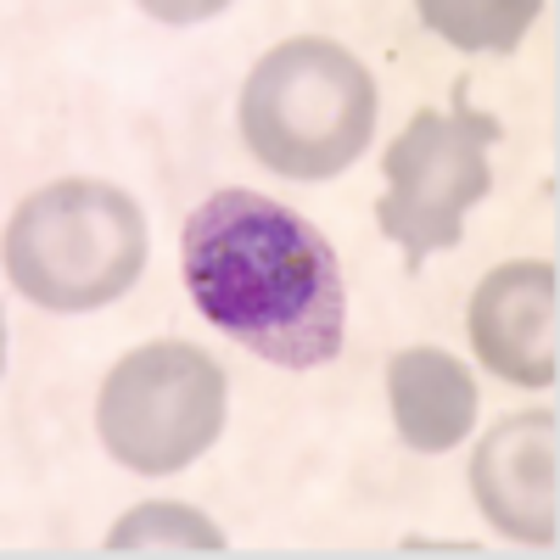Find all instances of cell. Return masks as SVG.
Returning <instances> with one entry per match:
<instances>
[{"instance_id": "cell-1", "label": "cell", "mask_w": 560, "mask_h": 560, "mask_svg": "<svg viewBox=\"0 0 560 560\" xmlns=\"http://www.w3.org/2000/svg\"><path fill=\"white\" fill-rule=\"evenodd\" d=\"M191 303L269 364L314 370L342 353V264L319 230L258 191H213L185 219Z\"/></svg>"}, {"instance_id": "cell-2", "label": "cell", "mask_w": 560, "mask_h": 560, "mask_svg": "<svg viewBox=\"0 0 560 560\" xmlns=\"http://www.w3.org/2000/svg\"><path fill=\"white\" fill-rule=\"evenodd\" d=\"M376 124V84L337 39H287L253 68L242 90V140L253 158L292 179L342 174Z\"/></svg>"}, {"instance_id": "cell-3", "label": "cell", "mask_w": 560, "mask_h": 560, "mask_svg": "<svg viewBox=\"0 0 560 560\" xmlns=\"http://www.w3.org/2000/svg\"><path fill=\"white\" fill-rule=\"evenodd\" d=\"M147 264V213L107 179H57L7 224V275L39 308H102Z\"/></svg>"}, {"instance_id": "cell-4", "label": "cell", "mask_w": 560, "mask_h": 560, "mask_svg": "<svg viewBox=\"0 0 560 560\" xmlns=\"http://www.w3.org/2000/svg\"><path fill=\"white\" fill-rule=\"evenodd\" d=\"M224 427V370L191 342H147L113 364L96 432L129 471L168 477L213 448Z\"/></svg>"}, {"instance_id": "cell-5", "label": "cell", "mask_w": 560, "mask_h": 560, "mask_svg": "<svg viewBox=\"0 0 560 560\" xmlns=\"http://www.w3.org/2000/svg\"><path fill=\"white\" fill-rule=\"evenodd\" d=\"M499 135L504 124L477 107H454V113L420 107L398 129V140L382 158L387 197L376 202V224H382V236L404 247L409 269H420L427 253L459 247L465 208H477L493 185L488 147Z\"/></svg>"}, {"instance_id": "cell-6", "label": "cell", "mask_w": 560, "mask_h": 560, "mask_svg": "<svg viewBox=\"0 0 560 560\" xmlns=\"http://www.w3.org/2000/svg\"><path fill=\"white\" fill-rule=\"evenodd\" d=\"M555 303H560L555 264H538V258L499 264L477 287L471 314H465L477 359L516 387H549L560 376Z\"/></svg>"}, {"instance_id": "cell-7", "label": "cell", "mask_w": 560, "mask_h": 560, "mask_svg": "<svg viewBox=\"0 0 560 560\" xmlns=\"http://www.w3.org/2000/svg\"><path fill=\"white\" fill-rule=\"evenodd\" d=\"M482 516L516 544H555V415L527 409L493 427L471 459Z\"/></svg>"}, {"instance_id": "cell-8", "label": "cell", "mask_w": 560, "mask_h": 560, "mask_svg": "<svg viewBox=\"0 0 560 560\" xmlns=\"http://www.w3.org/2000/svg\"><path fill=\"white\" fill-rule=\"evenodd\" d=\"M398 438L415 454H448L477 420V382L443 348H404L387 370Z\"/></svg>"}, {"instance_id": "cell-9", "label": "cell", "mask_w": 560, "mask_h": 560, "mask_svg": "<svg viewBox=\"0 0 560 560\" xmlns=\"http://www.w3.org/2000/svg\"><path fill=\"white\" fill-rule=\"evenodd\" d=\"M538 12V0H459V7L454 0H420L427 28H438L459 51H516Z\"/></svg>"}, {"instance_id": "cell-10", "label": "cell", "mask_w": 560, "mask_h": 560, "mask_svg": "<svg viewBox=\"0 0 560 560\" xmlns=\"http://www.w3.org/2000/svg\"><path fill=\"white\" fill-rule=\"evenodd\" d=\"M107 549L113 555H129V549H197V555H219L224 549V533L197 516L185 504H140L107 533Z\"/></svg>"}]
</instances>
